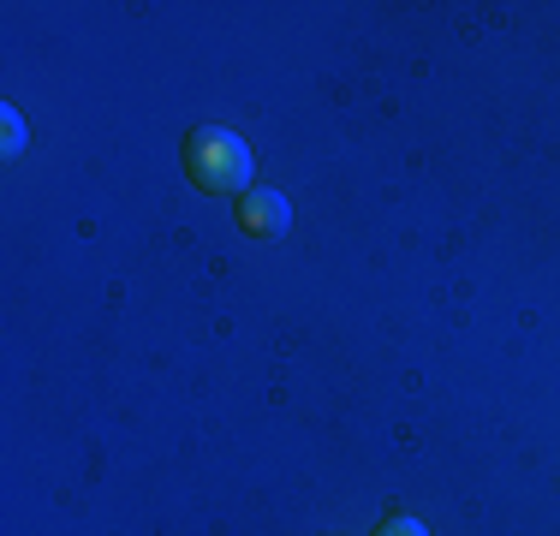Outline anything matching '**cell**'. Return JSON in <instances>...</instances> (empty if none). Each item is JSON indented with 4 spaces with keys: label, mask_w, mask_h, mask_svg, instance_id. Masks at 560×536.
Returning a JSON list of instances; mask_svg holds the SVG:
<instances>
[{
    "label": "cell",
    "mask_w": 560,
    "mask_h": 536,
    "mask_svg": "<svg viewBox=\"0 0 560 536\" xmlns=\"http://www.w3.org/2000/svg\"><path fill=\"white\" fill-rule=\"evenodd\" d=\"M185 167L209 197H245L250 191V143L226 126H203L185 138Z\"/></svg>",
    "instance_id": "1"
},
{
    "label": "cell",
    "mask_w": 560,
    "mask_h": 536,
    "mask_svg": "<svg viewBox=\"0 0 560 536\" xmlns=\"http://www.w3.org/2000/svg\"><path fill=\"white\" fill-rule=\"evenodd\" d=\"M238 226L250 238H280L292 226V203L280 191H245L238 197Z\"/></svg>",
    "instance_id": "2"
},
{
    "label": "cell",
    "mask_w": 560,
    "mask_h": 536,
    "mask_svg": "<svg viewBox=\"0 0 560 536\" xmlns=\"http://www.w3.org/2000/svg\"><path fill=\"white\" fill-rule=\"evenodd\" d=\"M376 536H430V525H423V518H388Z\"/></svg>",
    "instance_id": "3"
},
{
    "label": "cell",
    "mask_w": 560,
    "mask_h": 536,
    "mask_svg": "<svg viewBox=\"0 0 560 536\" xmlns=\"http://www.w3.org/2000/svg\"><path fill=\"white\" fill-rule=\"evenodd\" d=\"M24 150V119H19V107H7V155H19Z\"/></svg>",
    "instance_id": "4"
}]
</instances>
